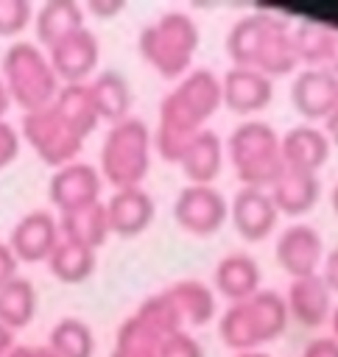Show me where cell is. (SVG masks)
I'll return each instance as SVG.
<instances>
[{"mask_svg":"<svg viewBox=\"0 0 338 357\" xmlns=\"http://www.w3.org/2000/svg\"><path fill=\"white\" fill-rule=\"evenodd\" d=\"M229 218H232L235 231L243 240L257 243V240H265L274 231V226L279 220V209H277L268 190L240 187L229 201Z\"/></svg>","mask_w":338,"mask_h":357,"instance_id":"obj_15","label":"cell"},{"mask_svg":"<svg viewBox=\"0 0 338 357\" xmlns=\"http://www.w3.org/2000/svg\"><path fill=\"white\" fill-rule=\"evenodd\" d=\"M36 312V287L28 276H14L0 287V324L11 332L25 329Z\"/></svg>","mask_w":338,"mask_h":357,"instance_id":"obj_27","label":"cell"},{"mask_svg":"<svg viewBox=\"0 0 338 357\" xmlns=\"http://www.w3.org/2000/svg\"><path fill=\"white\" fill-rule=\"evenodd\" d=\"M59 234L64 240H73V243L95 251L109 237V220H106L103 201H92L87 206L59 212Z\"/></svg>","mask_w":338,"mask_h":357,"instance_id":"obj_25","label":"cell"},{"mask_svg":"<svg viewBox=\"0 0 338 357\" xmlns=\"http://www.w3.org/2000/svg\"><path fill=\"white\" fill-rule=\"evenodd\" d=\"M235 357H268V354H263V351H237Z\"/></svg>","mask_w":338,"mask_h":357,"instance_id":"obj_44","label":"cell"},{"mask_svg":"<svg viewBox=\"0 0 338 357\" xmlns=\"http://www.w3.org/2000/svg\"><path fill=\"white\" fill-rule=\"evenodd\" d=\"M0 78L8 86L11 100L22 109V112H36L45 109L56 100L61 81L47 59V53L28 39L11 42L3 53L0 61Z\"/></svg>","mask_w":338,"mask_h":357,"instance_id":"obj_4","label":"cell"},{"mask_svg":"<svg viewBox=\"0 0 338 357\" xmlns=\"http://www.w3.org/2000/svg\"><path fill=\"white\" fill-rule=\"evenodd\" d=\"M84 11H89L98 20H106V17H115L123 11V0H89L84 6Z\"/></svg>","mask_w":338,"mask_h":357,"instance_id":"obj_38","label":"cell"},{"mask_svg":"<svg viewBox=\"0 0 338 357\" xmlns=\"http://www.w3.org/2000/svg\"><path fill=\"white\" fill-rule=\"evenodd\" d=\"M330 204H332V212L338 215V181H335V187H332V192H330Z\"/></svg>","mask_w":338,"mask_h":357,"instance_id":"obj_43","label":"cell"},{"mask_svg":"<svg viewBox=\"0 0 338 357\" xmlns=\"http://www.w3.org/2000/svg\"><path fill=\"white\" fill-rule=\"evenodd\" d=\"M87 84L101 120L115 126L131 114V86L120 70H112V67L98 70Z\"/></svg>","mask_w":338,"mask_h":357,"instance_id":"obj_22","label":"cell"},{"mask_svg":"<svg viewBox=\"0 0 338 357\" xmlns=\"http://www.w3.org/2000/svg\"><path fill=\"white\" fill-rule=\"evenodd\" d=\"M17 268H20V259L14 257L11 245L0 240V287H3V284H8L14 276H20V273H17Z\"/></svg>","mask_w":338,"mask_h":357,"instance_id":"obj_37","label":"cell"},{"mask_svg":"<svg viewBox=\"0 0 338 357\" xmlns=\"http://www.w3.org/2000/svg\"><path fill=\"white\" fill-rule=\"evenodd\" d=\"M221 100L235 114L263 112L274 100V78L249 67H229L221 78Z\"/></svg>","mask_w":338,"mask_h":357,"instance_id":"obj_16","label":"cell"},{"mask_svg":"<svg viewBox=\"0 0 338 357\" xmlns=\"http://www.w3.org/2000/svg\"><path fill=\"white\" fill-rule=\"evenodd\" d=\"M274 254H277L279 268L291 279H302V276H313V273L321 271V262H324L327 251H324V237L316 226L291 223L279 231Z\"/></svg>","mask_w":338,"mask_h":357,"instance_id":"obj_9","label":"cell"},{"mask_svg":"<svg viewBox=\"0 0 338 357\" xmlns=\"http://www.w3.org/2000/svg\"><path fill=\"white\" fill-rule=\"evenodd\" d=\"M47 349L56 357H92L95 335H92L87 321H81L75 315H64L53 324L50 337H47Z\"/></svg>","mask_w":338,"mask_h":357,"instance_id":"obj_30","label":"cell"},{"mask_svg":"<svg viewBox=\"0 0 338 357\" xmlns=\"http://www.w3.org/2000/svg\"><path fill=\"white\" fill-rule=\"evenodd\" d=\"M53 106H56V112H59L84 139H87V137L98 128V123H101L98 109H95L92 95H89V84H61V89H59Z\"/></svg>","mask_w":338,"mask_h":357,"instance_id":"obj_28","label":"cell"},{"mask_svg":"<svg viewBox=\"0 0 338 357\" xmlns=\"http://www.w3.org/2000/svg\"><path fill=\"white\" fill-rule=\"evenodd\" d=\"M327 324H330V329H332V337L338 340V304L332 307V312H330V321H327Z\"/></svg>","mask_w":338,"mask_h":357,"instance_id":"obj_42","label":"cell"},{"mask_svg":"<svg viewBox=\"0 0 338 357\" xmlns=\"http://www.w3.org/2000/svg\"><path fill=\"white\" fill-rule=\"evenodd\" d=\"M34 22L31 0H0V36H17Z\"/></svg>","mask_w":338,"mask_h":357,"instance_id":"obj_32","label":"cell"},{"mask_svg":"<svg viewBox=\"0 0 338 357\" xmlns=\"http://www.w3.org/2000/svg\"><path fill=\"white\" fill-rule=\"evenodd\" d=\"M11 95H8V86H6V81L0 78V120H6V112L11 109Z\"/></svg>","mask_w":338,"mask_h":357,"instance_id":"obj_41","label":"cell"},{"mask_svg":"<svg viewBox=\"0 0 338 357\" xmlns=\"http://www.w3.org/2000/svg\"><path fill=\"white\" fill-rule=\"evenodd\" d=\"M103 176L89 162H70L64 167H56L47 181V198L59 212H70L78 206H87L92 201H101Z\"/></svg>","mask_w":338,"mask_h":357,"instance_id":"obj_11","label":"cell"},{"mask_svg":"<svg viewBox=\"0 0 338 357\" xmlns=\"http://www.w3.org/2000/svg\"><path fill=\"white\" fill-rule=\"evenodd\" d=\"M84 6L75 0H47L45 6H39V11L34 14V31L39 39V47L47 50L56 42H61L64 36H70L73 31L84 28Z\"/></svg>","mask_w":338,"mask_h":357,"instance_id":"obj_24","label":"cell"},{"mask_svg":"<svg viewBox=\"0 0 338 357\" xmlns=\"http://www.w3.org/2000/svg\"><path fill=\"white\" fill-rule=\"evenodd\" d=\"M179 167L187 176V184H212L223 167V139L212 128H201L190 139Z\"/></svg>","mask_w":338,"mask_h":357,"instance_id":"obj_23","label":"cell"},{"mask_svg":"<svg viewBox=\"0 0 338 357\" xmlns=\"http://www.w3.org/2000/svg\"><path fill=\"white\" fill-rule=\"evenodd\" d=\"M103 206H106L109 234L134 237V234L145 231L148 223L154 220V198L148 195V190H142V184L115 190L112 198L103 201Z\"/></svg>","mask_w":338,"mask_h":357,"instance_id":"obj_19","label":"cell"},{"mask_svg":"<svg viewBox=\"0 0 338 357\" xmlns=\"http://www.w3.org/2000/svg\"><path fill=\"white\" fill-rule=\"evenodd\" d=\"M268 192H271L279 215L302 218L310 209H316V204L321 198V178H318V173L285 167L277 176V181L268 187Z\"/></svg>","mask_w":338,"mask_h":357,"instance_id":"obj_20","label":"cell"},{"mask_svg":"<svg viewBox=\"0 0 338 357\" xmlns=\"http://www.w3.org/2000/svg\"><path fill=\"white\" fill-rule=\"evenodd\" d=\"M260 282H263V271L257 259L246 251H232L221 257L215 265V290L226 296L232 304L254 296L260 290Z\"/></svg>","mask_w":338,"mask_h":357,"instance_id":"obj_21","label":"cell"},{"mask_svg":"<svg viewBox=\"0 0 338 357\" xmlns=\"http://www.w3.org/2000/svg\"><path fill=\"white\" fill-rule=\"evenodd\" d=\"M223 106L221 78L210 67H193L159 103V131L193 137Z\"/></svg>","mask_w":338,"mask_h":357,"instance_id":"obj_3","label":"cell"},{"mask_svg":"<svg viewBox=\"0 0 338 357\" xmlns=\"http://www.w3.org/2000/svg\"><path fill=\"white\" fill-rule=\"evenodd\" d=\"M159 357H204V346L187 329L165 335L159 340Z\"/></svg>","mask_w":338,"mask_h":357,"instance_id":"obj_33","label":"cell"},{"mask_svg":"<svg viewBox=\"0 0 338 357\" xmlns=\"http://www.w3.org/2000/svg\"><path fill=\"white\" fill-rule=\"evenodd\" d=\"M226 156L240 178V187L268 190L277 176L285 170L279 134L265 120H243L232 128L226 139Z\"/></svg>","mask_w":338,"mask_h":357,"instance_id":"obj_6","label":"cell"},{"mask_svg":"<svg viewBox=\"0 0 338 357\" xmlns=\"http://www.w3.org/2000/svg\"><path fill=\"white\" fill-rule=\"evenodd\" d=\"M59 240V215L45 206L25 212L8 234V245L20 262H47Z\"/></svg>","mask_w":338,"mask_h":357,"instance_id":"obj_13","label":"cell"},{"mask_svg":"<svg viewBox=\"0 0 338 357\" xmlns=\"http://www.w3.org/2000/svg\"><path fill=\"white\" fill-rule=\"evenodd\" d=\"M288 304L285 296L277 290L260 287L254 296L235 301L223 310L218 321L221 340L237 351H260L263 343L277 340L288 326Z\"/></svg>","mask_w":338,"mask_h":357,"instance_id":"obj_1","label":"cell"},{"mask_svg":"<svg viewBox=\"0 0 338 357\" xmlns=\"http://www.w3.org/2000/svg\"><path fill=\"white\" fill-rule=\"evenodd\" d=\"M198 42L201 31L187 11H165L140 31L137 47L162 78H182L193 70Z\"/></svg>","mask_w":338,"mask_h":357,"instance_id":"obj_2","label":"cell"},{"mask_svg":"<svg viewBox=\"0 0 338 357\" xmlns=\"http://www.w3.org/2000/svg\"><path fill=\"white\" fill-rule=\"evenodd\" d=\"M159 340L162 337L134 312L120 324L112 357H159Z\"/></svg>","mask_w":338,"mask_h":357,"instance_id":"obj_31","label":"cell"},{"mask_svg":"<svg viewBox=\"0 0 338 357\" xmlns=\"http://www.w3.org/2000/svg\"><path fill=\"white\" fill-rule=\"evenodd\" d=\"M22 139L50 167H64L75 162L84 148V137L56 112L53 103L22 114Z\"/></svg>","mask_w":338,"mask_h":357,"instance_id":"obj_7","label":"cell"},{"mask_svg":"<svg viewBox=\"0 0 338 357\" xmlns=\"http://www.w3.org/2000/svg\"><path fill=\"white\" fill-rule=\"evenodd\" d=\"M45 53H47L61 84H87L89 75L98 73L101 45H98L95 31H89L87 25L73 31L70 36H64L61 42H56Z\"/></svg>","mask_w":338,"mask_h":357,"instance_id":"obj_10","label":"cell"},{"mask_svg":"<svg viewBox=\"0 0 338 357\" xmlns=\"http://www.w3.org/2000/svg\"><path fill=\"white\" fill-rule=\"evenodd\" d=\"M279 151H282V165L293 167V170H307V173H318L332 151V142L327 139L324 128L316 123H302L288 128L279 137Z\"/></svg>","mask_w":338,"mask_h":357,"instance_id":"obj_17","label":"cell"},{"mask_svg":"<svg viewBox=\"0 0 338 357\" xmlns=\"http://www.w3.org/2000/svg\"><path fill=\"white\" fill-rule=\"evenodd\" d=\"M318 276L324 279V284H327V287H330V293L335 296V293H338V245H335L332 251H327V254H324V262H321Z\"/></svg>","mask_w":338,"mask_h":357,"instance_id":"obj_36","label":"cell"},{"mask_svg":"<svg viewBox=\"0 0 338 357\" xmlns=\"http://www.w3.org/2000/svg\"><path fill=\"white\" fill-rule=\"evenodd\" d=\"M165 290L173 298V304H176V310H179V315L184 321V329L187 326H204L207 321H212V315H215V293L204 282L179 279Z\"/></svg>","mask_w":338,"mask_h":357,"instance_id":"obj_26","label":"cell"},{"mask_svg":"<svg viewBox=\"0 0 338 357\" xmlns=\"http://www.w3.org/2000/svg\"><path fill=\"white\" fill-rule=\"evenodd\" d=\"M20 153V134L8 120H0V170L8 167Z\"/></svg>","mask_w":338,"mask_h":357,"instance_id":"obj_34","label":"cell"},{"mask_svg":"<svg viewBox=\"0 0 338 357\" xmlns=\"http://www.w3.org/2000/svg\"><path fill=\"white\" fill-rule=\"evenodd\" d=\"M154 137L142 117L128 114L126 120L109 126L101 142V176L115 187H140L151 167Z\"/></svg>","mask_w":338,"mask_h":357,"instance_id":"obj_5","label":"cell"},{"mask_svg":"<svg viewBox=\"0 0 338 357\" xmlns=\"http://www.w3.org/2000/svg\"><path fill=\"white\" fill-rule=\"evenodd\" d=\"M321 128H324V134H327V139L332 142V145H338V109L321 123Z\"/></svg>","mask_w":338,"mask_h":357,"instance_id":"obj_40","label":"cell"},{"mask_svg":"<svg viewBox=\"0 0 338 357\" xmlns=\"http://www.w3.org/2000/svg\"><path fill=\"white\" fill-rule=\"evenodd\" d=\"M291 103L307 123H324L338 109V75L330 70L302 67L291 84Z\"/></svg>","mask_w":338,"mask_h":357,"instance_id":"obj_12","label":"cell"},{"mask_svg":"<svg viewBox=\"0 0 338 357\" xmlns=\"http://www.w3.org/2000/svg\"><path fill=\"white\" fill-rule=\"evenodd\" d=\"M299 357H338V340L332 335H318L302 349Z\"/></svg>","mask_w":338,"mask_h":357,"instance_id":"obj_35","label":"cell"},{"mask_svg":"<svg viewBox=\"0 0 338 357\" xmlns=\"http://www.w3.org/2000/svg\"><path fill=\"white\" fill-rule=\"evenodd\" d=\"M6 357H56L47 346H14Z\"/></svg>","mask_w":338,"mask_h":357,"instance_id":"obj_39","label":"cell"},{"mask_svg":"<svg viewBox=\"0 0 338 357\" xmlns=\"http://www.w3.org/2000/svg\"><path fill=\"white\" fill-rule=\"evenodd\" d=\"M95 265H98V257H95L92 248L78 245V243L64 240V237L56 243V248L47 257L50 273L59 282H67V284H78V282L89 279L95 273Z\"/></svg>","mask_w":338,"mask_h":357,"instance_id":"obj_29","label":"cell"},{"mask_svg":"<svg viewBox=\"0 0 338 357\" xmlns=\"http://www.w3.org/2000/svg\"><path fill=\"white\" fill-rule=\"evenodd\" d=\"M285 296V304H288V315L307 326V329H318L330 321V312H332V293L330 287L324 284V279L318 273L313 276H302V279H291L288 284V293Z\"/></svg>","mask_w":338,"mask_h":357,"instance_id":"obj_18","label":"cell"},{"mask_svg":"<svg viewBox=\"0 0 338 357\" xmlns=\"http://www.w3.org/2000/svg\"><path fill=\"white\" fill-rule=\"evenodd\" d=\"M229 218V201L215 184H184L173 198V220L179 229L207 237Z\"/></svg>","mask_w":338,"mask_h":357,"instance_id":"obj_8","label":"cell"},{"mask_svg":"<svg viewBox=\"0 0 338 357\" xmlns=\"http://www.w3.org/2000/svg\"><path fill=\"white\" fill-rule=\"evenodd\" d=\"M285 22H288L285 17L271 14V11H251V14L240 17V20H235L229 33H226V53L232 59V67L254 70L265 42Z\"/></svg>","mask_w":338,"mask_h":357,"instance_id":"obj_14","label":"cell"}]
</instances>
